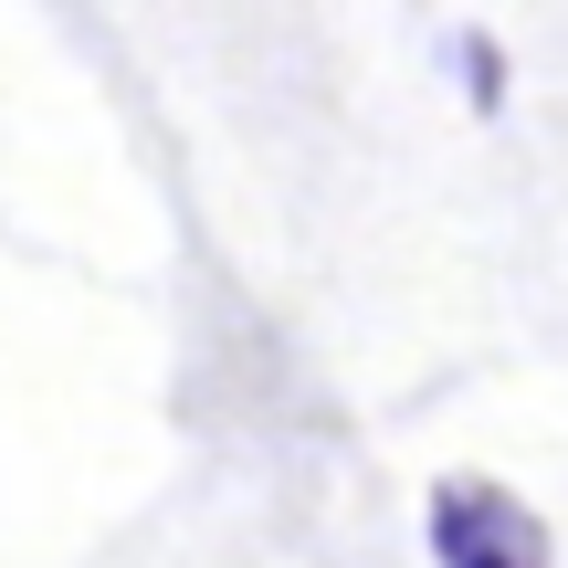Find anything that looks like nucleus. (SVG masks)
Wrapping results in <instances>:
<instances>
[{"label": "nucleus", "instance_id": "obj_1", "mask_svg": "<svg viewBox=\"0 0 568 568\" xmlns=\"http://www.w3.org/2000/svg\"><path fill=\"white\" fill-rule=\"evenodd\" d=\"M432 558H443V568H558L537 506H516V495L485 485V474L432 485Z\"/></svg>", "mask_w": 568, "mask_h": 568}]
</instances>
